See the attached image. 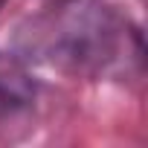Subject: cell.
<instances>
[{
	"label": "cell",
	"mask_w": 148,
	"mask_h": 148,
	"mask_svg": "<svg viewBox=\"0 0 148 148\" xmlns=\"http://www.w3.org/2000/svg\"><path fill=\"white\" fill-rule=\"evenodd\" d=\"M119 32L122 23H116L110 15L87 9L64 21L61 47L55 49V55L76 70H105L119 58Z\"/></svg>",
	"instance_id": "6da1fadb"
},
{
	"label": "cell",
	"mask_w": 148,
	"mask_h": 148,
	"mask_svg": "<svg viewBox=\"0 0 148 148\" xmlns=\"http://www.w3.org/2000/svg\"><path fill=\"white\" fill-rule=\"evenodd\" d=\"M49 3H55V6H61V3H76V0H49Z\"/></svg>",
	"instance_id": "3957f363"
},
{
	"label": "cell",
	"mask_w": 148,
	"mask_h": 148,
	"mask_svg": "<svg viewBox=\"0 0 148 148\" xmlns=\"http://www.w3.org/2000/svg\"><path fill=\"white\" fill-rule=\"evenodd\" d=\"M35 99V82L21 61L0 52V110H18Z\"/></svg>",
	"instance_id": "7a4b0ae2"
},
{
	"label": "cell",
	"mask_w": 148,
	"mask_h": 148,
	"mask_svg": "<svg viewBox=\"0 0 148 148\" xmlns=\"http://www.w3.org/2000/svg\"><path fill=\"white\" fill-rule=\"evenodd\" d=\"M3 6H6V0H0V9H3Z\"/></svg>",
	"instance_id": "277c9868"
}]
</instances>
